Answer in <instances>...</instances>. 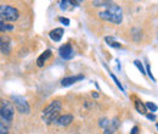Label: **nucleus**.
Here are the masks:
<instances>
[{
  "label": "nucleus",
  "mask_w": 158,
  "mask_h": 134,
  "mask_svg": "<svg viewBox=\"0 0 158 134\" xmlns=\"http://www.w3.org/2000/svg\"><path fill=\"white\" fill-rule=\"evenodd\" d=\"M63 33H64L63 28H55V29H52V31L49 33V36H50L51 40H54V41H60V40L62 39V37H63Z\"/></svg>",
  "instance_id": "9"
},
{
  "label": "nucleus",
  "mask_w": 158,
  "mask_h": 134,
  "mask_svg": "<svg viewBox=\"0 0 158 134\" xmlns=\"http://www.w3.org/2000/svg\"><path fill=\"white\" fill-rule=\"evenodd\" d=\"M81 79H84V76H83V75H79V76L66 77V78H63V79L61 80V85H62V87H69V85L74 84L76 82L81 80Z\"/></svg>",
  "instance_id": "7"
},
{
  "label": "nucleus",
  "mask_w": 158,
  "mask_h": 134,
  "mask_svg": "<svg viewBox=\"0 0 158 134\" xmlns=\"http://www.w3.org/2000/svg\"><path fill=\"white\" fill-rule=\"evenodd\" d=\"M14 112H15V109H14V104L10 102V101H6V100H2L1 101V110H0V116H1V121L4 122H7L10 123L14 118Z\"/></svg>",
  "instance_id": "3"
},
{
  "label": "nucleus",
  "mask_w": 158,
  "mask_h": 134,
  "mask_svg": "<svg viewBox=\"0 0 158 134\" xmlns=\"http://www.w3.org/2000/svg\"><path fill=\"white\" fill-rule=\"evenodd\" d=\"M138 133H139V128L135 126V127L131 129V133H130V134H138Z\"/></svg>",
  "instance_id": "21"
},
{
  "label": "nucleus",
  "mask_w": 158,
  "mask_h": 134,
  "mask_svg": "<svg viewBox=\"0 0 158 134\" xmlns=\"http://www.w3.org/2000/svg\"><path fill=\"white\" fill-rule=\"evenodd\" d=\"M0 29H1V32H4V31H12L14 26L12 24H5L4 21H1L0 22Z\"/></svg>",
  "instance_id": "14"
},
{
  "label": "nucleus",
  "mask_w": 158,
  "mask_h": 134,
  "mask_svg": "<svg viewBox=\"0 0 158 134\" xmlns=\"http://www.w3.org/2000/svg\"><path fill=\"white\" fill-rule=\"evenodd\" d=\"M99 17L105 21H108V22H112L114 24H119L122 23V19H123V11H122V7L117 5V4H113L111 2L107 9L105 11H101L99 12Z\"/></svg>",
  "instance_id": "1"
},
{
  "label": "nucleus",
  "mask_w": 158,
  "mask_h": 134,
  "mask_svg": "<svg viewBox=\"0 0 158 134\" xmlns=\"http://www.w3.org/2000/svg\"><path fill=\"white\" fill-rule=\"evenodd\" d=\"M134 104H135V109L138 110V112L142 114V115H145V114H146V111H147L146 105H143V104H142L140 100H138V99L135 100V102H134Z\"/></svg>",
  "instance_id": "12"
},
{
  "label": "nucleus",
  "mask_w": 158,
  "mask_h": 134,
  "mask_svg": "<svg viewBox=\"0 0 158 134\" xmlns=\"http://www.w3.org/2000/svg\"><path fill=\"white\" fill-rule=\"evenodd\" d=\"M157 129H158V123H157Z\"/></svg>",
  "instance_id": "24"
},
{
  "label": "nucleus",
  "mask_w": 158,
  "mask_h": 134,
  "mask_svg": "<svg viewBox=\"0 0 158 134\" xmlns=\"http://www.w3.org/2000/svg\"><path fill=\"white\" fill-rule=\"evenodd\" d=\"M59 21L61 22V23H63L64 26H68V24H69V19H66V17H60Z\"/></svg>",
  "instance_id": "20"
},
{
  "label": "nucleus",
  "mask_w": 158,
  "mask_h": 134,
  "mask_svg": "<svg viewBox=\"0 0 158 134\" xmlns=\"http://www.w3.org/2000/svg\"><path fill=\"white\" fill-rule=\"evenodd\" d=\"M71 122H73V116L71 115H63V116H60L56 121V123L61 126V127H66L68 124H71Z\"/></svg>",
  "instance_id": "10"
},
{
  "label": "nucleus",
  "mask_w": 158,
  "mask_h": 134,
  "mask_svg": "<svg viewBox=\"0 0 158 134\" xmlns=\"http://www.w3.org/2000/svg\"><path fill=\"white\" fill-rule=\"evenodd\" d=\"M93 93H94V94H93V95L95 96V97H98V96H99V95H98V93H95V92H93Z\"/></svg>",
  "instance_id": "23"
},
{
  "label": "nucleus",
  "mask_w": 158,
  "mask_h": 134,
  "mask_svg": "<svg viewBox=\"0 0 158 134\" xmlns=\"http://www.w3.org/2000/svg\"><path fill=\"white\" fill-rule=\"evenodd\" d=\"M0 134H7V128L4 127V123H0Z\"/></svg>",
  "instance_id": "19"
},
{
  "label": "nucleus",
  "mask_w": 158,
  "mask_h": 134,
  "mask_svg": "<svg viewBox=\"0 0 158 134\" xmlns=\"http://www.w3.org/2000/svg\"><path fill=\"white\" fill-rule=\"evenodd\" d=\"M105 40H106V43H107L110 46H112V48H120V44H119L118 41H116L112 37H106Z\"/></svg>",
  "instance_id": "13"
},
{
  "label": "nucleus",
  "mask_w": 158,
  "mask_h": 134,
  "mask_svg": "<svg viewBox=\"0 0 158 134\" xmlns=\"http://www.w3.org/2000/svg\"><path fill=\"white\" fill-rule=\"evenodd\" d=\"M0 15H1V19L4 21V19L6 21H16L20 17L19 10L10 6V5H1L0 6Z\"/></svg>",
  "instance_id": "4"
},
{
  "label": "nucleus",
  "mask_w": 158,
  "mask_h": 134,
  "mask_svg": "<svg viewBox=\"0 0 158 134\" xmlns=\"http://www.w3.org/2000/svg\"><path fill=\"white\" fill-rule=\"evenodd\" d=\"M11 99H12L14 106L16 107V110H17L20 114H29L31 109H29V105H28V102L26 101L24 97L19 96V95H12Z\"/></svg>",
  "instance_id": "5"
},
{
  "label": "nucleus",
  "mask_w": 158,
  "mask_h": 134,
  "mask_svg": "<svg viewBox=\"0 0 158 134\" xmlns=\"http://www.w3.org/2000/svg\"><path fill=\"white\" fill-rule=\"evenodd\" d=\"M111 77H112V78H113V79H114V82H116V84H117V85H118V88H119V89H120V90H122V92H124V88H123V87H122V84H120V83H119V80H118V79H117V78H116V76H114V75H113V73H111Z\"/></svg>",
  "instance_id": "17"
},
{
  "label": "nucleus",
  "mask_w": 158,
  "mask_h": 134,
  "mask_svg": "<svg viewBox=\"0 0 158 134\" xmlns=\"http://www.w3.org/2000/svg\"><path fill=\"white\" fill-rule=\"evenodd\" d=\"M134 65H135V66L138 67V68H139V71H140V72H141L142 75H146V71H145V68H143V66H142V63H141V62H140L139 60H135V61H134Z\"/></svg>",
  "instance_id": "16"
},
{
  "label": "nucleus",
  "mask_w": 158,
  "mask_h": 134,
  "mask_svg": "<svg viewBox=\"0 0 158 134\" xmlns=\"http://www.w3.org/2000/svg\"><path fill=\"white\" fill-rule=\"evenodd\" d=\"M59 54L63 60H71L74 56V50L69 43H66L59 49Z\"/></svg>",
  "instance_id": "6"
},
{
  "label": "nucleus",
  "mask_w": 158,
  "mask_h": 134,
  "mask_svg": "<svg viewBox=\"0 0 158 134\" xmlns=\"http://www.w3.org/2000/svg\"><path fill=\"white\" fill-rule=\"evenodd\" d=\"M146 116H147V118H148V119H152V121H155V119H156V116H155V115L148 114V115H146Z\"/></svg>",
  "instance_id": "22"
},
{
  "label": "nucleus",
  "mask_w": 158,
  "mask_h": 134,
  "mask_svg": "<svg viewBox=\"0 0 158 134\" xmlns=\"http://www.w3.org/2000/svg\"><path fill=\"white\" fill-rule=\"evenodd\" d=\"M146 68H147V75H148V77H150V78H151V79H152L153 82H156V79H155V77L152 76V73H151V68H150V65H148V63L146 65Z\"/></svg>",
  "instance_id": "18"
},
{
  "label": "nucleus",
  "mask_w": 158,
  "mask_h": 134,
  "mask_svg": "<svg viewBox=\"0 0 158 134\" xmlns=\"http://www.w3.org/2000/svg\"><path fill=\"white\" fill-rule=\"evenodd\" d=\"M51 54H52V53H51V50H49V49H48V50H45V51L40 55L39 58H38V60H37V65H38L39 67H43V66L45 65V62L48 61V58H51Z\"/></svg>",
  "instance_id": "11"
},
{
  "label": "nucleus",
  "mask_w": 158,
  "mask_h": 134,
  "mask_svg": "<svg viewBox=\"0 0 158 134\" xmlns=\"http://www.w3.org/2000/svg\"><path fill=\"white\" fill-rule=\"evenodd\" d=\"M62 109V104L60 102V100H54L51 101L43 111V121L46 124H51V123H56L57 118L60 117V112Z\"/></svg>",
  "instance_id": "2"
},
{
  "label": "nucleus",
  "mask_w": 158,
  "mask_h": 134,
  "mask_svg": "<svg viewBox=\"0 0 158 134\" xmlns=\"http://www.w3.org/2000/svg\"><path fill=\"white\" fill-rule=\"evenodd\" d=\"M118 126H119V122H118V119H117V118H114V119L110 121L108 126L105 128V133L103 134H113L116 131H117Z\"/></svg>",
  "instance_id": "8"
},
{
  "label": "nucleus",
  "mask_w": 158,
  "mask_h": 134,
  "mask_svg": "<svg viewBox=\"0 0 158 134\" xmlns=\"http://www.w3.org/2000/svg\"><path fill=\"white\" fill-rule=\"evenodd\" d=\"M146 107L148 109V110H151V112H156L158 110V106L155 104V102H151V101H148V102H146Z\"/></svg>",
  "instance_id": "15"
}]
</instances>
